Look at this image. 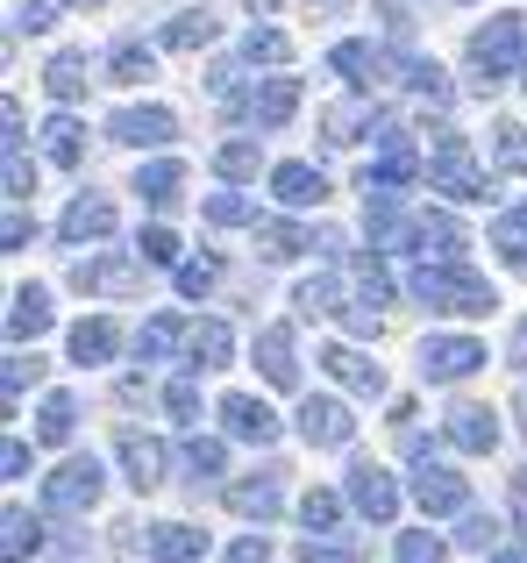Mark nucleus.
<instances>
[{
	"label": "nucleus",
	"instance_id": "f257e3e1",
	"mask_svg": "<svg viewBox=\"0 0 527 563\" xmlns=\"http://www.w3.org/2000/svg\"><path fill=\"white\" fill-rule=\"evenodd\" d=\"M406 292H414L421 307H435V314H492V307H500V292H492L485 278L463 272V264H449V257L421 264V272L406 278Z\"/></svg>",
	"mask_w": 527,
	"mask_h": 563
},
{
	"label": "nucleus",
	"instance_id": "f03ea898",
	"mask_svg": "<svg viewBox=\"0 0 527 563\" xmlns=\"http://www.w3.org/2000/svg\"><path fill=\"white\" fill-rule=\"evenodd\" d=\"M527 57V14H492L471 36V93H500L506 71H520Z\"/></svg>",
	"mask_w": 527,
	"mask_h": 563
},
{
	"label": "nucleus",
	"instance_id": "7ed1b4c3",
	"mask_svg": "<svg viewBox=\"0 0 527 563\" xmlns=\"http://www.w3.org/2000/svg\"><path fill=\"white\" fill-rule=\"evenodd\" d=\"M428 186H435V192H449V200H463V207L492 200V172L471 157V143H463L457 129H435V151H428Z\"/></svg>",
	"mask_w": 527,
	"mask_h": 563
},
{
	"label": "nucleus",
	"instance_id": "20e7f679",
	"mask_svg": "<svg viewBox=\"0 0 527 563\" xmlns=\"http://www.w3.org/2000/svg\"><path fill=\"white\" fill-rule=\"evenodd\" d=\"M471 372H485V343L478 335H428L421 343V378L428 385H457Z\"/></svg>",
	"mask_w": 527,
	"mask_h": 563
},
{
	"label": "nucleus",
	"instance_id": "39448f33",
	"mask_svg": "<svg viewBox=\"0 0 527 563\" xmlns=\"http://www.w3.org/2000/svg\"><path fill=\"white\" fill-rule=\"evenodd\" d=\"M71 286L79 292H100V300H136L143 292V257H93V264H71Z\"/></svg>",
	"mask_w": 527,
	"mask_h": 563
},
{
	"label": "nucleus",
	"instance_id": "423d86ee",
	"mask_svg": "<svg viewBox=\"0 0 527 563\" xmlns=\"http://www.w3.org/2000/svg\"><path fill=\"white\" fill-rule=\"evenodd\" d=\"M414 507H421V514H435V521H442V514H463V507H471V478H463V471H449V464H428V456H421V464H414Z\"/></svg>",
	"mask_w": 527,
	"mask_h": 563
},
{
	"label": "nucleus",
	"instance_id": "0eeeda50",
	"mask_svg": "<svg viewBox=\"0 0 527 563\" xmlns=\"http://www.w3.org/2000/svg\"><path fill=\"white\" fill-rule=\"evenodd\" d=\"M100 485H108V478H100L93 456H71L57 478H43V507H51V514H86L100 499Z\"/></svg>",
	"mask_w": 527,
	"mask_h": 563
},
{
	"label": "nucleus",
	"instance_id": "6e6552de",
	"mask_svg": "<svg viewBox=\"0 0 527 563\" xmlns=\"http://www.w3.org/2000/svg\"><path fill=\"white\" fill-rule=\"evenodd\" d=\"M108 136L128 143V151H157V143L179 136V114L171 108H122V114H108Z\"/></svg>",
	"mask_w": 527,
	"mask_h": 563
},
{
	"label": "nucleus",
	"instance_id": "1a4fd4ad",
	"mask_svg": "<svg viewBox=\"0 0 527 563\" xmlns=\"http://www.w3.org/2000/svg\"><path fill=\"white\" fill-rule=\"evenodd\" d=\"M442 442H457V450H471V456H492L500 450V413L478 407V399H457L449 421H442Z\"/></svg>",
	"mask_w": 527,
	"mask_h": 563
},
{
	"label": "nucleus",
	"instance_id": "9d476101",
	"mask_svg": "<svg viewBox=\"0 0 527 563\" xmlns=\"http://www.w3.org/2000/svg\"><path fill=\"white\" fill-rule=\"evenodd\" d=\"M300 435H306V450H343V442L357 435V421H349L343 399H314L306 393L300 399Z\"/></svg>",
	"mask_w": 527,
	"mask_h": 563
},
{
	"label": "nucleus",
	"instance_id": "9b49d317",
	"mask_svg": "<svg viewBox=\"0 0 527 563\" xmlns=\"http://www.w3.org/2000/svg\"><path fill=\"white\" fill-rule=\"evenodd\" d=\"M321 372H328L335 385H349V393H363V399H385V372H378L363 350H349V343H328V350H321Z\"/></svg>",
	"mask_w": 527,
	"mask_h": 563
},
{
	"label": "nucleus",
	"instance_id": "f8f14e48",
	"mask_svg": "<svg viewBox=\"0 0 527 563\" xmlns=\"http://www.w3.org/2000/svg\"><path fill=\"white\" fill-rule=\"evenodd\" d=\"M349 507L371 514V521H392V514H400V485H392V471L385 464H357V471H349Z\"/></svg>",
	"mask_w": 527,
	"mask_h": 563
},
{
	"label": "nucleus",
	"instance_id": "ddd939ff",
	"mask_svg": "<svg viewBox=\"0 0 527 563\" xmlns=\"http://www.w3.org/2000/svg\"><path fill=\"white\" fill-rule=\"evenodd\" d=\"M57 235H65L71 250H79V243H100V235H114V200H100V192H79V200L65 207V221H57Z\"/></svg>",
	"mask_w": 527,
	"mask_h": 563
},
{
	"label": "nucleus",
	"instance_id": "4468645a",
	"mask_svg": "<svg viewBox=\"0 0 527 563\" xmlns=\"http://www.w3.org/2000/svg\"><path fill=\"white\" fill-rule=\"evenodd\" d=\"M257 372L271 378L278 393H292V385H300V357H292V329H285V321L257 329Z\"/></svg>",
	"mask_w": 527,
	"mask_h": 563
},
{
	"label": "nucleus",
	"instance_id": "2eb2a0df",
	"mask_svg": "<svg viewBox=\"0 0 527 563\" xmlns=\"http://www.w3.org/2000/svg\"><path fill=\"white\" fill-rule=\"evenodd\" d=\"M222 421H228V435H236V442H257V450H264V442H278V413L264 407V399H250V393H228L222 399Z\"/></svg>",
	"mask_w": 527,
	"mask_h": 563
},
{
	"label": "nucleus",
	"instance_id": "dca6fc26",
	"mask_svg": "<svg viewBox=\"0 0 527 563\" xmlns=\"http://www.w3.org/2000/svg\"><path fill=\"white\" fill-rule=\"evenodd\" d=\"M385 71L406 86V93H421V100H449L442 65H435V57H421V51H385Z\"/></svg>",
	"mask_w": 527,
	"mask_h": 563
},
{
	"label": "nucleus",
	"instance_id": "f3484780",
	"mask_svg": "<svg viewBox=\"0 0 527 563\" xmlns=\"http://www.w3.org/2000/svg\"><path fill=\"white\" fill-rule=\"evenodd\" d=\"M228 507H236L243 521H278V514H285L278 471H264V478H236V485H228Z\"/></svg>",
	"mask_w": 527,
	"mask_h": 563
},
{
	"label": "nucleus",
	"instance_id": "a211bd4d",
	"mask_svg": "<svg viewBox=\"0 0 527 563\" xmlns=\"http://www.w3.org/2000/svg\"><path fill=\"white\" fill-rule=\"evenodd\" d=\"M143 550H150V563H200V556H208V536L186 528V521H157Z\"/></svg>",
	"mask_w": 527,
	"mask_h": 563
},
{
	"label": "nucleus",
	"instance_id": "6ab92c4d",
	"mask_svg": "<svg viewBox=\"0 0 527 563\" xmlns=\"http://www.w3.org/2000/svg\"><path fill=\"white\" fill-rule=\"evenodd\" d=\"M271 192H278L285 207H321V200H328V179H321L306 157H292V165H278V172H271Z\"/></svg>",
	"mask_w": 527,
	"mask_h": 563
},
{
	"label": "nucleus",
	"instance_id": "aec40b11",
	"mask_svg": "<svg viewBox=\"0 0 527 563\" xmlns=\"http://www.w3.org/2000/svg\"><path fill=\"white\" fill-rule=\"evenodd\" d=\"M414 243H421V257L435 250V257L463 264V250H471V235H463V229H457L449 214H435V207H428V214H414Z\"/></svg>",
	"mask_w": 527,
	"mask_h": 563
},
{
	"label": "nucleus",
	"instance_id": "412c9836",
	"mask_svg": "<svg viewBox=\"0 0 527 563\" xmlns=\"http://www.w3.org/2000/svg\"><path fill=\"white\" fill-rule=\"evenodd\" d=\"M122 471H128L136 493L165 485V442H157V435H122Z\"/></svg>",
	"mask_w": 527,
	"mask_h": 563
},
{
	"label": "nucleus",
	"instance_id": "4be33fe9",
	"mask_svg": "<svg viewBox=\"0 0 527 563\" xmlns=\"http://www.w3.org/2000/svg\"><path fill=\"white\" fill-rule=\"evenodd\" d=\"M371 122H378V114H371V100H335V108L321 114V136H328L335 151H349V143H363V136H371Z\"/></svg>",
	"mask_w": 527,
	"mask_h": 563
},
{
	"label": "nucleus",
	"instance_id": "5701e85b",
	"mask_svg": "<svg viewBox=\"0 0 527 563\" xmlns=\"http://www.w3.org/2000/svg\"><path fill=\"white\" fill-rule=\"evenodd\" d=\"M292 108H300V79H264L250 93V122L257 129H285Z\"/></svg>",
	"mask_w": 527,
	"mask_h": 563
},
{
	"label": "nucleus",
	"instance_id": "b1692460",
	"mask_svg": "<svg viewBox=\"0 0 527 563\" xmlns=\"http://www.w3.org/2000/svg\"><path fill=\"white\" fill-rule=\"evenodd\" d=\"M43 329H51V292H43V286H22L8 300V335H14V343H36Z\"/></svg>",
	"mask_w": 527,
	"mask_h": 563
},
{
	"label": "nucleus",
	"instance_id": "393cba45",
	"mask_svg": "<svg viewBox=\"0 0 527 563\" xmlns=\"http://www.w3.org/2000/svg\"><path fill=\"white\" fill-rule=\"evenodd\" d=\"M186 357H193L200 372H222V364L236 357V335H228V321H193V335H186Z\"/></svg>",
	"mask_w": 527,
	"mask_h": 563
},
{
	"label": "nucleus",
	"instance_id": "a878e982",
	"mask_svg": "<svg viewBox=\"0 0 527 563\" xmlns=\"http://www.w3.org/2000/svg\"><path fill=\"white\" fill-rule=\"evenodd\" d=\"M114 350H122V329H114L108 314H93V321L71 329V364H108Z\"/></svg>",
	"mask_w": 527,
	"mask_h": 563
},
{
	"label": "nucleus",
	"instance_id": "bb28decb",
	"mask_svg": "<svg viewBox=\"0 0 527 563\" xmlns=\"http://www.w3.org/2000/svg\"><path fill=\"white\" fill-rule=\"evenodd\" d=\"M214 36H222V22H214V8H186L179 22H165V36H157V43H165V51H208Z\"/></svg>",
	"mask_w": 527,
	"mask_h": 563
},
{
	"label": "nucleus",
	"instance_id": "cd10ccee",
	"mask_svg": "<svg viewBox=\"0 0 527 563\" xmlns=\"http://www.w3.org/2000/svg\"><path fill=\"white\" fill-rule=\"evenodd\" d=\"M36 550H43V521H36V514H22V507H8V514H0V556L29 563Z\"/></svg>",
	"mask_w": 527,
	"mask_h": 563
},
{
	"label": "nucleus",
	"instance_id": "c85d7f7f",
	"mask_svg": "<svg viewBox=\"0 0 527 563\" xmlns=\"http://www.w3.org/2000/svg\"><path fill=\"white\" fill-rule=\"evenodd\" d=\"M186 335H193V329H186L179 314H150V321H143V329H136V357H143V364H165L171 350L186 343Z\"/></svg>",
	"mask_w": 527,
	"mask_h": 563
},
{
	"label": "nucleus",
	"instance_id": "c756f323",
	"mask_svg": "<svg viewBox=\"0 0 527 563\" xmlns=\"http://www.w3.org/2000/svg\"><path fill=\"white\" fill-rule=\"evenodd\" d=\"M328 71H343L349 86H371V71H385V51H371L363 36H349V43L328 51Z\"/></svg>",
	"mask_w": 527,
	"mask_h": 563
},
{
	"label": "nucleus",
	"instance_id": "7c9ffc66",
	"mask_svg": "<svg viewBox=\"0 0 527 563\" xmlns=\"http://www.w3.org/2000/svg\"><path fill=\"white\" fill-rule=\"evenodd\" d=\"M300 250H314V229H292V221H257V257L285 264V257H300Z\"/></svg>",
	"mask_w": 527,
	"mask_h": 563
},
{
	"label": "nucleus",
	"instance_id": "2f4dec72",
	"mask_svg": "<svg viewBox=\"0 0 527 563\" xmlns=\"http://www.w3.org/2000/svg\"><path fill=\"white\" fill-rule=\"evenodd\" d=\"M292 307H300L306 321H314V314H343V278H335V272L300 278V286H292Z\"/></svg>",
	"mask_w": 527,
	"mask_h": 563
},
{
	"label": "nucleus",
	"instance_id": "473e14b6",
	"mask_svg": "<svg viewBox=\"0 0 527 563\" xmlns=\"http://www.w3.org/2000/svg\"><path fill=\"white\" fill-rule=\"evenodd\" d=\"M179 186H186V165H179V157H157V165L136 172V192L150 207H171V200H179Z\"/></svg>",
	"mask_w": 527,
	"mask_h": 563
},
{
	"label": "nucleus",
	"instance_id": "72a5a7b5",
	"mask_svg": "<svg viewBox=\"0 0 527 563\" xmlns=\"http://www.w3.org/2000/svg\"><path fill=\"white\" fill-rule=\"evenodd\" d=\"M492 250H500L514 272H527V200H520V207H506V214L492 221Z\"/></svg>",
	"mask_w": 527,
	"mask_h": 563
},
{
	"label": "nucleus",
	"instance_id": "f704fd0d",
	"mask_svg": "<svg viewBox=\"0 0 527 563\" xmlns=\"http://www.w3.org/2000/svg\"><path fill=\"white\" fill-rule=\"evenodd\" d=\"M43 151H51V165H79V157H86V129L79 122H71V114H51V122H43Z\"/></svg>",
	"mask_w": 527,
	"mask_h": 563
},
{
	"label": "nucleus",
	"instance_id": "c9c22d12",
	"mask_svg": "<svg viewBox=\"0 0 527 563\" xmlns=\"http://www.w3.org/2000/svg\"><path fill=\"white\" fill-rule=\"evenodd\" d=\"M71 428H79V399L71 393H51L36 413V442H71Z\"/></svg>",
	"mask_w": 527,
	"mask_h": 563
},
{
	"label": "nucleus",
	"instance_id": "e433bc0d",
	"mask_svg": "<svg viewBox=\"0 0 527 563\" xmlns=\"http://www.w3.org/2000/svg\"><path fill=\"white\" fill-rule=\"evenodd\" d=\"M43 86H51L57 100H79L86 93V51H57L51 65H43Z\"/></svg>",
	"mask_w": 527,
	"mask_h": 563
},
{
	"label": "nucleus",
	"instance_id": "4c0bfd02",
	"mask_svg": "<svg viewBox=\"0 0 527 563\" xmlns=\"http://www.w3.org/2000/svg\"><path fill=\"white\" fill-rule=\"evenodd\" d=\"M186 478H193V485H208V478H222V464H228V450H222V442H214V435H186Z\"/></svg>",
	"mask_w": 527,
	"mask_h": 563
},
{
	"label": "nucleus",
	"instance_id": "58836bf2",
	"mask_svg": "<svg viewBox=\"0 0 527 563\" xmlns=\"http://www.w3.org/2000/svg\"><path fill=\"white\" fill-rule=\"evenodd\" d=\"M108 71H114V86H143L157 71V57L143 51V43H114V51H108Z\"/></svg>",
	"mask_w": 527,
	"mask_h": 563
},
{
	"label": "nucleus",
	"instance_id": "ea45409f",
	"mask_svg": "<svg viewBox=\"0 0 527 563\" xmlns=\"http://www.w3.org/2000/svg\"><path fill=\"white\" fill-rule=\"evenodd\" d=\"M300 521H306V536H335V528H343V499L314 485V493L300 499Z\"/></svg>",
	"mask_w": 527,
	"mask_h": 563
},
{
	"label": "nucleus",
	"instance_id": "a19ab883",
	"mask_svg": "<svg viewBox=\"0 0 527 563\" xmlns=\"http://www.w3.org/2000/svg\"><path fill=\"white\" fill-rule=\"evenodd\" d=\"M243 57H250V65H285L292 36L285 29H243Z\"/></svg>",
	"mask_w": 527,
	"mask_h": 563
},
{
	"label": "nucleus",
	"instance_id": "79ce46f5",
	"mask_svg": "<svg viewBox=\"0 0 527 563\" xmlns=\"http://www.w3.org/2000/svg\"><path fill=\"white\" fill-rule=\"evenodd\" d=\"M214 172H222L228 186H243V179H257V143L250 136H236V143H222L214 151Z\"/></svg>",
	"mask_w": 527,
	"mask_h": 563
},
{
	"label": "nucleus",
	"instance_id": "37998d69",
	"mask_svg": "<svg viewBox=\"0 0 527 563\" xmlns=\"http://www.w3.org/2000/svg\"><path fill=\"white\" fill-rule=\"evenodd\" d=\"M165 413H171L179 428H193V421H200V378H193V372H179V378L165 385Z\"/></svg>",
	"mask_w": 527,
	"mask_h": 563
},
{
	"label": "nucleus",
	"instance_id": "c03bdc74",
	"mask_svg": "<svg viewBox=\"0 0 527 563\" xmlns=\"http://www.w3.org/2000/svg\"><path fill=\"white\" fill-rule=\"evenodd\" d=\"M208 221L214 229H243V221L257 229V200H243V192H208Z\"/></svg>",
	"mask_w": 527,
	"mask_h": 563
},
{
	"label": "nucleus",
	"instance_id": "a18cd8bd",
	"mask_svg": "<svg viewBox=\"0 0 527 563\" xmlns=\"http://www.w3.org/2000/svg\"><path fill=\"white\" fill-rule=\"evenodd\" d=\"M492 157H500L506 172H527V129L520 122H500V129H492Z\"/></svg>",
	"mask_w": 527,
	"mask_h": 563
},
{
	"label": "nucleus",
	"instance_id": "49530a36",
	"mask_svg": "<svg viewBox=\"0 0 527 563\" xmlns=\"http://www.w3.org/2000/svg\"><path fill=\"white\" fill-rule=\"evenodd\" d=\"M171 278H179L186 300H208V292H214V264L208 257H179V264H171Z\"/></svg>",
	"mask_w": 527,
	"mask_h": 563
},
{
	"label": "nucleus",
	"instance_id": "de8ad7c7",
	"mask_svg": "<svg viewBox=\"0 0 527 563\" xmlns=\"http://www.w3.org/2000/svg\"><path fill=\"white\" fill-rule=\"evenodd\" d=\"M57 14H65V0H22V8H14V36H43Z\"/></svg>",
	"mask_w": 527,
	"mask_h": 563
},
{
	"label": "nucleus",
	"instance_id": "09e8293b",
	"mask_svg": "<svg viewBox=\"0 0 527 563\" xmlns=\"http://www.w3.org/2000/svg\"><path fill=\"white\" fill-rule=\"evenodd\" d=\"M492 542H500V521H492V514H471V507H463L457 550H492Z\"/></svg>",
	"mask_w": 527,
	"mask_h": 563
},
{
	"label": "nucleus",
	"instance_id": "8fccbe9b",
	"mask_svg": "<svg viewBox=\"0 0 527 563\" xmlns=\"http://www.w3.org/2000/svg\"><path fill=\"white\" fill-rule=\"evenodd\" d=\"M136 257L143 264H179V235H171V229H143L136 235Z\"/></svg>",
	"mask_w": 527,
	"mask_h": 563
},
{
	"label": "nucleus",
	"instance_id": "3c124183",
	"mask_svg": "<svg viewBox=\"0 0 527 563\" xmlns=\"http://www.w3.org/2000/svg\"><path fill=\"white\" fill-rule=\"evenodd\" d=\"M36 192V165L22 157V143H8V200H29Z\"/></svg>",
	"mask_w": 527,
	"mask_h": 563
},
{
	"label": "nucleus",
	"instance_id": "603ef678",
	"mask_svg": "<svg viewBox=\"0 0 527 563\" xmlns=\"http://www.w3.org/2000/svg\"><path fill=\"white\" fill-rule=\"evenodd\" d=\"M0 243H8V250H29V243H36V221L22 214V200H14V207H8V221H0Z\"/></svg>",
	"mask_w": 527,
	"mask_h": 563
},
{
	"label": "nucleus",
	"instance_id": "864d4df0",
	"mask_svg": "<svg viewBox=\"0 0 527 563\" xmlns=\"http://www.w3.org/2000/svg\"><path fill=\"white\" fill-rule=\"evenodd\" d=\"M449 550L435 536H400V563H442Z\"/></svg>",
	"mask_w": 527,
	"mask_h": 563
},
{
	"label": "nucleus",
	"instance_id": "5fc2aeb1",
	"mask_svg": "<svg viewBox=\"0 0 527 563\" xmlns=\"http://www.w3.org/2000/svg\"><path fill=\"white\" fill-rule=\"evenodd\" d=\"M36 378H43V364H36V357H8V407L22 399V385H36Z\"/></svg>",
	"mask_w": 527,
	"mask_h": 563
},
{
	"label": "nucleus",
	"instance_id": "6e6d98bb",
	"mask_svg": "<svg viewBox=\"0 0 527 563\" xmlns=\"http://www.w3.org/2000/svg\"><path fill=\"white\" fill-rule=\"evenodd\" d=\"M300 563H357V556H349V550H328L321 536H306L300 542Z\"/></svg>",
	"mask_w": 527,
	"mask_h": 563
},
{
	"label": "nucleus",
	"instance_id": "4d7b16f0",
	"mask_svg": "<svg viewBox=\"0 0 527 563\" xmlns=\"http://www.w3.org/2000/svg\"><path fill=\"white\" fill-rule=\"evenodd\" d=\"M0 471H8V478H22V471H29V442H22V435H8V450H0Z\"/></svg>",
	"mask_w": 527,
	"mask_h": 563
},
{
	"label": "nucleus",
	"instance_id": "13d9d810",
	"mask_svg": "<svg viewBox=\"0 0 527 563\" xmlns=\"http://www.w3.org/2000/svg\"><path fill=\"white\" fill-rule=\"evenodd\" d=\"M264 556H271V542H264V536H243L236 550H228V563H264Z\"/></svg>",
	"mask_w": 527,
	"mask_h": 563
},
{
	"label": "nucleus",
	"instance_id": "bf43d9fd",
	"mask_svg": "<svg viewBox=\"0 0 527 563\" xmlns=\"http://www.w3.org/2000/svg\"><path fill=\"white\" fill-rule=\"evenodd\" d=\"M378 8H385V22L400 29V36H406V29H414V8H406V0H378Z\"/></svg>",
	"mask_w": 527,
	"mask_h": 563
},
{
	"label": "nucleus",
	"instance_id": "052dcab7",
	"mask_svg": "<svg viewBox=\"0 0 527 563\" xmlns=\"http://www.w3.org/2000/svg\"><path fill=\"white\" fill-rule=\"evenodd\" d=\"M506 357H514L520 372H527V321H520V329H514V350H506Z\"/></svg>",
	"mask_w": 527,
	"mask_h": 563
},
{
	"label": "nucleus",
	"instance_id": "680f3d73",
	"mask_svg": "<svg viewBox=\"0 0 527 563\" xmlns=\"http://www.w3.org/2000/svg\"><path fill=\"white\" fill-rule=\"evenodd\" d=\"M306 8H314V14H343L349 0H306Z\"/></svg>",
	"mask_w": 527,
	"mask_h": 563
},
{
	"label": "nucleus",
	"instance_id": "e2e57ef3",
	"mask_svg": "<svg viewBox=\"0 0 527 563\" xmlns=\"http://www.w3.org/2000/svg\"><path fill=\"white\" fill-rule=\"evenodd\" d=\"M514 413H520V435H527V385H520V399H514Z\"/></svg>",
	"mask_w": 527,
	"mask_h": 563
},
{
	"label": "nucleus",
	"instance_id": "0e129e2a",
	"mask_svg": "<svg viewBox=\"0 0 527 563\" xmlns=\"http://www.w3.org/2000/svg\"><path fill=\"white\" fill-rule=\"evenodd\" d=\"M492 563H527V550H500V556H492Z\"/></svg>",
	"mask_w": 527,
	"mask_h": 563
},
{
	"label": "nucleus",
	"instance_id": "69168bd1",
	"mask_svg": "<svg viewBox=\"0 0 527 563\" xmlns=\"http://www.w3.org/2000/svg\"><path fill=\"white\" fill-rule=\"evenodd\" d=\"M520 550H527V493H520Z\"/></svg>",
	"mask_w": 527,
	"mask_h": 563
},
{
	"label": "nucleus",
	"instance_id": "338daca9",
	"mask_svg": "<svg viewBox=\"0 0 527 563\" xmlns=\"http://www.w3.org/2000/svg\"><path fill=\"white\" fill-rule=\"evenodd\" d=\"M243 8H264V14H271V8H278V0H243Z\"/></svg>",
	"mask_w": 527,
	"mask_h": 563
},
{
	"label": "nucleus",
	"instance_id": "774afa93",
	"mask_svg": "<svg viewBox=\"0 0 527 563\" xmlns=\"http://www.w3.org/2000/svg\"><path fill=\"white\" fill-rule=\"evenodd\" d=\"M520 86H527V57H520Z\"/></svg>",
	"mask_w": 527,
	"mask_h": 563
}]
</instances>
